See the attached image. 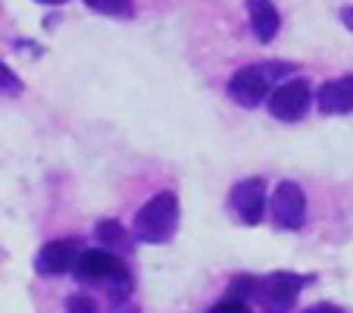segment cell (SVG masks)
<instances>
[{
    "label": "cell",
    "mask_w": 353,
    "mask_h": 313,
    "mask_svg": "<svg viewBox=\"0 0 353 313\" xmlns=\"http://www.w3.org/2000/svg\"><path fill=\"white\" fill-rule=\"evenodd\" d=\"M72 273H75L79 282H94V285L107 288L110 307L132 301L134 279H132V269L125 267V260H122L119 254L103 251V247L81 251V257H79V263H75Z\"/></svg>",
    "instance_id": "1"
},
{
    "label": "cell",
    "mask_w": 353,
    "mask_h": 313,
    "mask_svg": "<svg viewBox=\"0 0 353 313\" xmlns=\"http://www.w3.org/2000/svg\"><path fill=\"white\" fill-rule=\"evenodd\" d=\"M294 66L285 60H266V63H254L244 66L232 75L228 82V97L244 110L260 107L266 97H272V88L281 85L285 79H291Z\"/></svg>",
    "instance_id": "2"
},
{
    "label": "cell",
    "mask_w": 353,
    "mask_h": 313,
    "mask_svg": "<svg viewBox=\"0 0 353 313\" xmlns=\"http://www.w3.org/2000/svg\"><path fill=\"white\" fill-rule=\"evenodd\" d=\"M179 216H181V207L172 191L154 194L134 214V226H132L134 241H141V245H166L175 235V229H179Z\"/></svg>",
    "instance_id": "3"
},
{
    "label": "cell",
    "mask_w": 353,
    "mask_h": 313,
    "mask_svg": "<svg viewBox=\"0 0 353 313\" xmlns=\"http://www.w3.org/2000/svg\"><path fill=\"white\" fill-rule=\"evenodd\" d=\"M313 282V276H300L291 269H279V273L263 276L260 294H256V304L263 307V313H288L297 301V294Z\"/></svg>",
    "instance_id": "4"
},
{
    "label": "cell",
    "mask_w": 353,
    "mask_h": 313,
    "mask_svg": "<svg viewBox=\"0 0 353 313\" xmlns=\"http://www.w3.org/2000/svg\"><path fill=\"white\" fill-rule=\"evenodd\" d=\"M310 100H313V88L307 79H285L269 97V113L281 122H297L307 116Z\"/></svg>",
    "instance_id": "5"
},
{
    "label": "cell",
    "mask_w": 353,
    "mask_h": 313,
    "mask_svg": "<svg viewBox=\"0 0 353 313\" xmlns=\"http://www.w3.org/2000/svg\"><path fill=\"white\" fill-rule=\"evenodd\" d=\"M269 214H272V222L279 229H288V232H297L307 220V198H303V188L297 182H281L272 194V204H269Z\"/></svg>",
    "instance_id": "6"
},
{
    "label": "cell",
    "mask_w": 353,
    "mask_h": 313,
    "mask_svg": "<svg viewBox=\"0 0 353 313\" xmlns=\"http://www.w3.org/2000/svg\"><path fill=\"white\" fill-rule=\"evenodd\" d=\"M228 204H232L234 216H238L244 226H256L266 216V182L263 179H241L232 185L228 194Z\"/></svg>",
    "instance_id": "7"
},
{
    "label": "cell",
    "mask_w": 353,
    "mask_h": 313,
    "mask_svg": "<svg viewBox=\"0 0 353 313\" xmlns=\"http://www.w3.org/2000/svg\"><path fill=\"white\" fill-rule=\"evenodd\" d=\"M81 257V247L75 238H57V241H47L44 247L38 251L34 257V269L41 276H63V273H72L75 263Z\"/></svg>",
    "instance_id": "8"
},
{
    "label": "cell",
    "mask_w": 353,
    "mask_h": 313,
    "mask_svg": "<svg viewBox=\"0 0 353 313\" xmlns=\"http://www.w3.org/2000/svg\"><path fill=\"white\" fill-rule=\"evenodd\" d=\"M316 104L325 116H347L353 113V75H341L319 88Z\"/></svg>",
    "instance_id": "9"
},
{
    "label": "cell",
    "mask_w": 353,
    "mask_h": 313,
    "mask_svg": "<svg viewBox=\"0 0 353 313\" xmlns=\"http://www.w3.org/2000/svg\"><path fill=\"white\" fill-rule=\"evenodd\" d=\"M247 19H250V32L260 44H269L281 28V16L272 0H247Z\"/></svg>",
    "instance_id": "10"
},
{
    "label": "cell",
    "mask_w": 353,
    "mask_h": 313,
    "mask_svg": "<svg viewBox=\"0 0 353 313\" xmlns=\"http://www.w3.org/2000/svg\"><path fill=\"white\" fill-rule=\"evenodd\" d=\"M94 235H97L100 245L110 247L113 254H128V251H132V238H134V235H128L125 229H122V222H116V220H100L97 229H94Z\"/></svg>",
    "instance_id": "11"
},
{
    "label": "cell",
    "mask_w": 353,
    "mask_h": 313,
    "mask_svg": "<svg viewBox=\"0 0 353 313\" xmlns=\"http://www.w3.org/2000/svg\"><path fill=\"white\" fill-rule=\"evenodd\" d=\"M263 285V276H250V273H241L232 279L228 285V298H238V301H256Z\"/></svg>",
    "instance_id": "12"
},
{
    "label": "cell",
    "mask_w": 353,
    "mask_h": 313,
    "mask_svg": "<svg viewBox=\"0 0 353 313\" xmlns=\"http://www.w3.org/2000/svg\"><path fill=\"white\" fill-rule=\"evenodd\" d=\"M85 3L100 16H125L132 10V0H85Z\"/></svg>",
    "instance_id": "13"
},
{
    "label": "cell",
    "mask_w": 353,
    "mask_h": 313,
    "mask_svg": "<svg viewBox=\"0 0 353 313\" xmlns=\"http://www.w3.org/2000/svg\"><path fill=\"white\" fill-rule=\"evenodd\" d=\"M66 313H97V304H94V298H88V294H69Z\"/></svg>",
    "instance_id": "14"
},
{
    "label": "cell",
    "mask_w": 353,
    "mask_h": 313,
    "mask_svg": "<svg viewBox=\"0 0 353 313\" xmlns=\"http://www.w3.org/2000/svg\"><path fill=\"white\" fill-rule=\"evenodd\" d=\"M207 313H250V307H247V301L225 298V301H219V304H216L213 310H207Z\"/></svg>",
    "instance_id": "15"
},
{
    "label": "cell",
    "mask_w": 353,
    "mask_h": 313,
    "mask_svg": "<svg viewBox=\"0 0 353 313\" xmlns=\"http://www.w3.org/2000/svg\"><path fill=\"white\" fill-rule=\"evenodd\" d=\"M0 75H3V91H7V94H19V91H22L19 79H16V75L10 73V66H3V69H0Z\"/></svg>",
    "instance_id": "16"
},
{
    "label": "cell",
    "mask_w": 353,
    "mask_h": 313,
    "mask_svg": "<svg viewBox=\"0 0 353 313\" xmlns=\"http://www.w3.org/2000/svg\"><path fill=\"white\" fill-rule=\"evenodd\" d=\"M303 313H344L341 307H334V304H313V307H307Z\"/></svg>",
    "instance_id": "17"
},
{
    "label": "cell",
    "mask_w": 353,
    "mask_h": 313,
    "mask_svg": "<svg viewBox=\"0 0 353 313\" xmlns=\"http://www.w3.org/2000/svg\"><path fill=\"white\" fill-rule=\"evenodd\" d=\"M341 22H344V26L353 32V7H344V10H341Z\"/></svg>",
    "instance_id": "18"
},
{
    "label": "cell",
    "mask_w": 353,
    "mask_h": 313,
    "mask_svg": "<svg viewBox=\"0 0 353 313\" xmlns=\"http://www.w3.org/2000/svg\"><path fill=\"white\" fill-rule=\"evenodd\" d=\"M38 3H47V7H60V3H66V0H38Z\"/></svg>",
    "instance_id": "19"
}]
</instances>
